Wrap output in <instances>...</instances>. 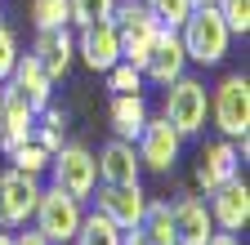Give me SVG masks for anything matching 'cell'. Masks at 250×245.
<instances>
[{
	"instance_id": "7402d4cb",
	"label": "cell",
	"mask_w": 250,
	"mask_h": 245,
	"mask_svg": "<svg viewBox=\"0 0 250 245\" xmlns=\"http://www.w3.org/2000/svg\"><path fill=\"white\" fill-rule=\"evenodd\" d=\"M62 130H67V116H62L58 107H41V116H36V130H31V143H41L49 156L62 147Z\"/></svg>"
},
{
	"instance_id": "6da1fadb",
	"label": "cell",
	"mask_w": 250,
	"mask_h": 245,
	"mask_svg": "<svg viewBox=\"0 0 250 245\" xmlns=\"http://www.w3.org/2000/svg\"><path fill=\"white\" fill-rule=\"evenodd\" d=\"M179 40H183L188 63L214 67V63H224V54H228V45H232V32H228V22L219 18L214 5H201V9L188 14V22L179 27Z\"/></svg>"
},
{
	"instance_id": "8992f818",
	"label": "cell",
	"mask_w": 250,
	"mask_h": 245,
	"mask_svg": "<svg viewBox=\"0 0 250 245\" xmlns=\"http://www.w3.org/2000/svg\"><path fill=\"white\" fill-rule=\"evenodd\" d=\"M49 174H54V188L76 196L81 205L94 196V188H99V161H94V151L85 143H62L49 156Z\"/></svg>"
},
{
	"instance_id": "d590c367",
	"label": "cell",
	"mask_w": 250,
	"mask_h": 245,
	"mask_svg": "<svg viewBox=\"0 0 250 245\" xmlns=\"http://www.w3.org/2000/svg\"><path fill=\"white\" fill-rule=\"evenodd\" d=\"M0 14H5V9H0Z\"/></svg>"
},
{
	"instance_id": "9a60e30c",
	"label": "cell",
	"mask_w": 250,
	"mask_h": 245,
	"mask_svg": "<svg viewBox=\"0 0 250 245\" xmlns=\"http://www.w3.org/2000/svg\"><path fill=\"white\" fill-rule=\"evenodd\" d=\"M170 209H174V241L179 245H206L214 236L210 209L201 196H179V201H170Z\"/></svg>"
},
{
	"instance_id": "603a6c76",
	"label": "cell",
	"mask_w": 250,
	"mask_h": 245,
	"mask_svg": "<svg viewBox=\"0 0 250 245\" xmlns=\"http://www.w3.org/2000/svg\"><path fill=\"white\" fill-rule=\"evenodd\" d=\"M31 22L36 32H58V27H72V9L67 0H31Z\"/></svg>"
},
{
	"instance_id": "3957f363",
	"label": "cell",
	"mask_w": 250,
	"mask_h": 245,
	"mask_svg": "<svg viewBox=\"0 0 250 245\" xmlns=\"http://www.w3.org/2000/svg\"><path fill=\"white\" fill-rule=\"evenodd\" d=\"M112 22H116L121 58H125V63H134V67H143L147 54H152V45H156V36H161V22L147 14L143 0H116Z\"/></svg>"
},
{
	"instance_id": "4316f807",
	"label": "cell",
	"mask_w": 250,
	"mask_h": 245,
	"mask_svg": "<svg viewBox=\"0 0 250 245\" xmlns=\"http://www.w3.org/2000/svg\"><path fill=\"white\" fill-rule=\"evenodd\" d=\"M103 76H107V89H112V94H143V72L134 63H125V58H121L116 67H107Z\"/></svg>"
},
{
	"instance_id": "e575fe53",
	"label": "cell",
	"mask_w": 250,
	"mask_h": 245,
	"mask_svg": "<svg viewBox=\"0 0 250 245\" xmlns=\"http://www.w3.org/2000/svg\"><path fill=\"white\" fill-rule=\"evenodd\" d=\"M0 94H5V85H0Z\"/></svg>"
},
{
	"instance_id": "30bf717a",
	"label": "cell",
	"mask_w": 250,
	"mask_h": 245,
	"mask_svg": "<svg viewBox=\"0 0 250 245\" xmlns=\"http://www.w3.org/2000/svg\"><path fill=\"white\" fill-rule=\"evenodd\" d=\"M210 223L214 232H241L250 223V188H246V178H228V183H219V188L210 192Z\"/></svg>"
},
{
	"instance_id": "4fadbf2b",
	"label": "cell",
	"mask_w": 250,
	"mask_h": 245,
	"mask_svg": "<svg viewBox=\"0 0 250 245\" xmlns=\"http://www.w3.org/2000/svg\"><path fill=\"white\" fill-rule=\"evenodd\" d=\"M183 67H188V54H183V40H179V32H170V27H161V36H156V45H152V54H147V63L139 67L143 72V80H152V85H170V80H179L183 76Z\"/></svg>"
},
{
	"instance_id": "cb8c5ba5",
	"label": "cell",
	"mask_w": 250,
	"mask_h": 245,
	"mask_svg": "<svg viewBox=\"0 0 250 245\" xmlns=\"http://www.w3.org/2000/svg\"><path fill=\"white\" fill-rule=\"evenodd\" d=\"M143 5L161 27H170V32H179L188 22V14H192V0H143Z\"/></svg>"
},
{
	"instance_id": "1f68e13d",
	"label": "cell",
	"mask_w": 250,
	"mask_h": 245,
	"mask_svg": "<svg viewBox=\"0 0 250 245\" xmlns=\"http://www.w3.org/2000/svg\"><path fill=\"white\" fill-rule=\"evenodd\" d=\"M121 245H152V241H147V236L134 227V232H125V236H121Z\"/></svg>"
},
{
	"instance_id": "4dcf8cb0",
	"label": "cell",
	"mask_w": 250,
	"mask_h": 245,
	"mask_svg": "<svg viewBox=\"0 0 250 245\" xmlns=\"http://www.w3.org/2000/svg\"><path fill=\"white\" fill-rule=\"evenodd\" d=\"M18 245H49V241H45L36 227H31V232H22V236H18Z\"/></svg>"
},
{
	"instance_id": "f1b7e54d",
	"label": "cell",
	"mask_w": 250,
	"mask_h": 245,
	"mask_svg": "<svg viewBox=\"0 0 250 245\" xmlns=\"http://www.w3.org/2000/svg\"><path fill=\"white\" fill-rule=\"evenodd\" d=\"M18 54H22V49H18V36L9 32V27H5V22H0V85H5V80H9V72H14V63H18Z\"/></svg>"
},
{
	"instance_id": "d6a6232c",
	"label": "cell",
	"mask_w": 250,
	"mask_h": 245,
	"mask_svg": "<svg viewBox=\"0 0 250 245\" xmlns=\"http://www.w3.org/2000/svg\"><path fill=\"white\" fill-rule=\"evenodd\" d=\"M0 245H18V236H14V232H5V227H0Z\"/></svg>"
},
{
	"instance_id": "d6986e66",
	"label": "cell",
	"mask_w": 250,
	"mask_h": 245,
	"mask_svg": "<svg viewBox=\"0 0 250 245\" xmlns=\"http://www.w3.org/2000/svg\"><path fill=\"white\" fill-rule=\"evenodd\" d=\"M147 98L143 94H112V107H107V120H112V134L125 138V143H134L147 125Z\"/></svg>"
},
{
	"instance_id": "ac0fdd59",
	"label": "cell",
	"mask_w": 250,
	"mask_h": 245,
	"mask_svg": "<svg viewBox=\"0 0 250 245\" xmlns=\"http://www.w3.org/2000/svg\"><path fill=\"white\" fill-rule=\"evenodd\" d=\"M9 85L18 89V94L31 103V107H49V94H54V80L45 76V67L36 63V54H18V63H14V72H9Z\"/></svg>"
},
{
	"instance_id": "5b68a950",
	"label": "cell",
	"mask_w": 250,
	"mask_h": 245,
	"mask_svg": "<svg viewBox=\"0 0 250 245\" xmlns=\"http://www.w3.org/2000/svg\"><path fill=\"white\" fill-rule=\"evenodd\" d=\"M81 219H85V209H81L76 196H67L62 188H54V183H49V188H41L36 214H31V227H36L49 245H72Z\"/></svg>"
},
{
	"instance_id": "f546056e",
	"label": "cell",
	"mask_w": 250,
	"mask_h": 245,
	"mask_svg": "<svg viewBox=\"0 0 250 245\" xmlns=\"http://www.w3.org/2000/svg\"><path fill=\"white\" fill-rule=\"evenodd\" d=\"M206 245H241V236H237V232H214Z\"/></svg>"
},
{
	"instance_id": "5bb4252c",
	"label": "cell",
	"mask_w": 250,
	"mask_h": 245,
	"mask_svg": "<svg viewBox=\"0 0 250 245\" xmlns=\"http://www.w3.org/2000/svg\"><path fill=\"white\" fill-rule=\"evenodd\" d=\"M76 54L89 72H107L121 63V40H116V22H94V27H81L76 36Z\"/></svg>"
},
{
	"instance_id": "484cf974",
	"label": "cell",
	"mask_w": 250,
	"mask_h": 245,
	"mask_svg": "<svg viewBox=\"0 0 250 245\" xmlns=\"http://www.w3.org/2000/svg\"><path fill=\"white\" fill-rule=\"evenodd\" d=\"M9 161H14V170H22V174H45L49 170V151L41 147V143H18L14 151H9Z\"/></svg>"
},
{
	"instance_id": "8fae6325",
	"label": "cell",
	"mask_w": 250,
	"mask_h": 245,
	"mask_svg": "<svg viewBox=\"0 0 250 245\" xmlns=\"http://www.w3.org/2000/svg\"><path fill=\"white\" fill-rule=\"evenodd\" d=\"M36 107H31L18 89L5 80V94H0V151H9L18 147V143H31V130H36Z\"/></svg>"
},
{
	"instance_id": "ffe728a7",
	"label": "cell",
	"mask_w": 250,
	"mask_h": 245,
	"mask_svg": "<svg viewBox=\"0 0 250 245\" xmlns=\"http://www.w3.org/2000/svg\"><path fill=\"white\" fill-rule=\"evenodd\" d=\"M139 232H143L152 245H179V241H174V209H170V201H152V196H147V209H143Z\"/></svg>"
},
{
	"instance_id": "836d02e7",
	"label": "cell",
	"mask_w": 250,
	"mask_h": 245,
	"mask_svg": "<svg viewBox=\"0 0 250 245\" xmlns=\"http://www.w3.org/2000/svg\"><path fill=\"white\" fill-rule=\"evenodd\" d=\"M201 5H219V0H192V9H201Z\"/></svg>"
},
{
	"instance_id": "7c38bea8",
	"label": "cell",
	"mask_w": 250,
	"mask_h": 245,
	"mask_svg": "<svg viewBox=\"0 0 250 245\" xmlns=\"http://www.w3.org/2000/svg\"><path fill=\"white\" fill-rule=\"evenodd\" d=\"M241 174V151H237V143L232 138H219V143H206L201 147V156H197V188L210 196L219 183H228V178H237Z\"/></svg>"
},
{
	"instance_id": "d4e9b609",
	"label": "cell",
	"mask_w": 250,
	"mask_h": 245,
	"mask_svg": "<svg viewBox=\"0 0 250 245\" xmlns=\"http://www.w3.org/2000/svg\"><path fill=\"white\" fill-rule=\"evenodd\" d=\"M72 9V27H94V22H107L116 0H67Z\"/></svg>"
},
{
	"instance_id": "7a4b0ae2",
	"label": "cell",
	"mask_w": 250,
	"mask_h": 245,
	"mask_svg": "<svg viewBox=\"0 0 250 245\" xmlns=\"http://www.w3.org/2000/svg\"><path fill=\"white\" fill-rule=\"evenodd\" d=\"M161 116L174 125L179 138H197L206 130V120H210V94H206V85L192 80V76H179L166 85V107Z\"/></svg>"
},
{
	"instance_id": "44dd1931",
	"label": "cell",
	"mask_w": 250,
	"mask_h": 245,
	"mask_svg": "<svg viewBox=\"0 0 250 245\" xmlns=\"http://www.w3.org/2000/svg\"><path fill=\"white\" fill-rule=\"evenodd\" d=\"M121 236H125V232L107 219V214L94 209V214H85V219H81V227H76L72 245H121Z\"/></svg>"
},
{
	"instance_id": "2e32d148",
	"label": "cell",
	"mask_w": 250,
	"mask_h": 245,
	"mask_svg": "<svg viewBox=\"0 0 250 245\" xmlns=\"http://www.w3.org/2000/svg\"><path fill=\"white\" fill-rule=\"evenodd\" d=\"M31 54H36V63L45 67L49 80H62L76 58V36L67 32V27H58V32H36V45H31Z\"/></svg>"
},
{
	"instance_id": "9c48e42d",
	"label": "cell",
	"mask_w": 250,
	"mask_h": 245,
	"mask_svg": "<svg viewBox=\"0 0 250 245\" xmlns=\"http://www.w3.org/2000/svg\"><path fill=\"white\" fill-rule=\"evenodd\" d=\"M94 201H99V214H107L121 232H134L143 223V209H147V192L139 183H99Z\"/></svg>"
},
{
	"instance_id": "e0dca14e",
	"label": "cell",
	"mask_w": 250,
	"mask_h": 245,
	"mask_svg": "<svg viewBox=\"0 0 250 245\" xmlns=\"http://www.w3.org/2000/svg\"><path fill=\"white\" fill-rule=\"evenodd\" d=\"M94 161H99V183H139V174H143L134 143H125V138L103 143Z\"/></svg>"
},
{
	"instance_id": "ba28073f",
	"label": "cell",
	"mask_w": 250,
	"mask_h": 245,
	"mask_svg": "<svg viewBox=\"0 0 250 245\" xmlns=\"http://www.w3.org/2000/svg\"><path fill=\"white\" fill-rule=\"evenodd\" d=\"M134 151H139V165L143 170H156V174H170L179 151H183V138L174 134V125L166 116H147L143 134L134 138Z\"/></svg>"
},
{
	"instance_id": "52a82bcc",
	"label": "cell",
	"mask_w": 250,
	"mask_h": 245,
	"mask_svg": "<svg viewBox=\"0 0 250 245\" xmlns=\"http://www.w3.org/2000/svg\"><path fill=\"white\" fill-rule=\"evenodd\" d=\"M36 201H41V178L36 174H22V170L0 174V227L5 232L27 227L31 214H36Z\"/></svg>"
},
{
	"instance_id": "83f0119b",
	"label": "cell",
	"mask_w": 250,
	"mask_h": 245,
	"mask_svg": "<svg viewBox=\"0 0 250 245\" xmlns=\"http://www.w3.org/2000/svg\"><path fill=\"white\" fill-rule=\"evenodd\" d=\"M214 9H219V18L228 22L232 36H246L250 32V0H219Z\"/></svg>"
},
{
	"instance_id": "277c9868",
	"label": "cell",
	"mask_w": 250,
	"mask_h": 245,
	"mask_svg": "<svg viewBox=\"0 0 250 245\" xmlns=\"http://www.w3.org/2000/svg\"><path fill=\"white\" fill-rule=\"evenodd\" d=\"M210 120L219 125V134L232 138V143L250 134V80H246V72H232V76H224L214 85Z\"/></svg>"
}]
</instances>
